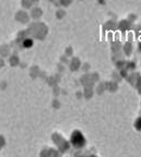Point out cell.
Returning <instances> with one entry per match:
<instances>
[{
    "instance_id": "1",
    "label": "cell",
    "mask_w": 141,
    "mask_h": 157,
    "mask_svg": "<svg viewBox=\"0 0 141 157\" xmlns=\"http://www.w3.org/2000/svg\"><path fill=\"white\" fill-rule=\"evenodd\" d=\"M72 143L74 145H83L84 143V137L82 134L79 132H74L72 134Z\"/></svg>"
}]
</instances>
